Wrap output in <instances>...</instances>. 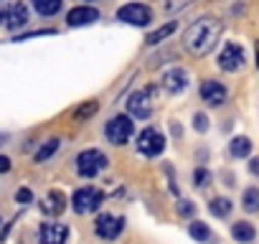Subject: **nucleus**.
I'll use <instances>...</instances> for the list:
<instances>
[{"label":"nucleus","mask_w":259,"mask_h":244,"mask_svg":"<svg viewBox=\"0 0 259 244\" xmlns=\"http://www.w3.org/2000/svg\"><path fill=\"white\" fill-rule=\"evenodd\" d=\"M241 206H244V211L256 214L259 211V188H246L241 196Z\"/></svg>","instance_id":"21"},{"label":"nucleus","mask_w":259,"mask_h":244,"mask_svg":"<svg viewBox=\"0 0 259 244\" xmlns=\"http://www.w3.org/2000/svg\"><path fill=\"white\" fill-rule=\"evenodd\" d=\"M193 183H196L198 188H206V186L211 183V173H208L206 168H196V171H193Z\"/></svg>","instance_id":"25"},{"label":"nucleus","mask_w":259,"mask_h":244,"mask_svg":"<svg viewBox=\"0 0 259 244\" xmlns=\"http://www.w3.org/2000/svg\"><path fill=\"white\" fill-rule=\"evenodd\" d=\"M94 21H99V11L92 8V6H79V8L69 11V16H66V23H69L71 28L89 26V23H94Z\"/></svg>","instance_id":"12"},{"label":"nucleus","mask_w":259,"mask_h":244,"mask_svg":"<svg viewBox=\"0 0 259 244\" xmlns=\"http://www.w3.org/2000/svg\"><path fill=\"white\" fill-rule=\"evenodd\" d=\"M201 97H203L206 104L219 107V104L226 102V87H224L221 82H216V79H206V82L201 84Z\"/></svg>","instance_id":"11"},{"label":"nucleus","mask_w":259,"mask_h":244,"mask_svg":"<svg viewBox=\"0 0 259 244\" xmlns=\"http://www.w3.org/2000/svg\"><path fill=\"white\" fill-rule=\"evenodd\" d=\"M231 236H234L236 241H254L256 229H254L249 221H236V224H231Z\"/></svg>","instance_id":"15"},{"label":"nucleus","mask_w":259,"mask_h":244,"mask_svg":"<svg viewBox=\"0 0 259 244\" xmlns=\"http://www.w3.org/2000/svg\"><path fill=\"white\" fill-rule=\"evenodd\" d=\"M249 173H251V176H259V158H251V163H249Z\"/></svg>","instance_id":"30"},{"label":"nucleus","mask_w":259,"mask_h":244,"mask_svg":"<svg viewBox=\"0 0 259 244\" xmlns=\"http://www.w3.org/2000/svg\"><path fill=\"white\" fill-rule=\"evenodd\" d=\"M221 38V23L216 18H198L183 36V46L193 54V56H206L213 51V46Z\"/></svg>","instance_id":"1"},{"label":"nucleus","mask_w":259,"mask_h":244,"mask_svg":"<svg viewBox=\"0 0 259 244\" xmlns=\"http://www.w3.org/2000/svg\"><path fill=\"white\" fill-rule=\"evenodd\" d=\"M208 211H211L213 216L224 219V216L231 214V201H229V198H213V201L208 204Z\"/></svg>","instance_id":"22"},{"label":"nucleus","mask_w":259,"mask_h":244,"mask_svg":"<svg viewBox=\"0 0 259 244\" xmlns=\"http://www.w3.org/2000/svg\"><path fill=\"white\" fill-rule=\"evenodd\" d=\"M97 109H99V102H94V99H92V102H87L84 107H79V109L74 112V119H76V122H84V119H89Z\"/></svg>","instance_id":"24"},{"label":"nucleus","mask_w":259,"mask_h":244,"mask_svg":"<svg viewBox=\"0 0 259 244\" xmlns=\"http://www.w3.org/2000/svg\"><path fill=\"white\" fill-rule=\"evenodd\" d=\"M16 201H18V204H31V201H33V193H31L28 188H18Z\"/></svg>","instance_id":"28"},{"label":"nucleus","mask_w":259,"mask_h":244,"mask_svg":"<svg viewBox=\"0 0 259 244\" xmlns=\"http://www.w3.org/2000/svg\"><path fill=\"white\" fill-rule=\"evenodd\" d=\"M138 150L145 155V158H158L163 150H165V138L160 130L155 128H145L140 135H138Z\"/></svg>","instance_id":"4"},{"label":"nucleus","mask_w":259,"mask_h":244,"mask_svg":"<svg viewBox=\"0 0 259 244\" xmlns=\"http://www.w3.org/2000/svg\"><path fill=\"white\" fill-rule=\"evenodd\" d=\"M188 234H191L196 241H211V239H213V234H211L208 224H203V221H191Z\"/></svg>","instance_id":"19"},{"label":"nucleus","mask_w":259,"mask_h":244,"mask_svg":"<svg viewBox=\"0 0 259 244\" xmlns=\"http://www.w3.org/2000/svg\"><path fill=\"white\" fill-rule=\"evenodd\" d=\"M102 198H104L102 191H97V188H92V186H84V188L74 191V196H71V209H74L76 214H89V211H97V209H99Z\"/></svg>","instance_id":"5"},{"label":"nucleus","mask_w":259,"mask_h":244,"mask_svg":"<svg viewBox=\"0 0 259 244\" xmlns=\"http://www.w3.org/2000/svg\"><path fill=\"white\" fill-rule=\"evenodd\" d=\"M244 64V49L239 44H226L219 54V66L224 71H236Z\"/></svg>","instance_id":"10"},{"label":"nucleus","mask_w":259,"mask_h":244,"mask_svg":"<svg viewBox=\"0 0 259 244\" xmlns=\"http://www.w3.org/2000/svg\"><path fill=\"white\" fill-rule=\"evenodd\" d=\"M104 166H107V155L99 153V150H84V153H79V158H76V171H79V176H84V178L97 176Z\"/></svg>","instance_id":"6"},{"label":"nucleus","mask_w":259,"mask_h":244,"mask_svg":"<svg viewBox=\"0 0 259 244\" xmlns=\"http://www.w3.org/2000/svg\"><path fill=\"white\" fill-rule=\"evenodd\" d=\"M61 3H64V0H33V8L41 16H56L61 11Z\"/></svg>","instance_id":"20"},{"label":"nucleus","mask_w":259,"mask_h":244,"mask_svg":"<svg viewBox=\"0 0 259 244\" xmlns=\"http://www.w3.org/2000/svg\"><path fill=\"white\" fill-rule=\"evenodd\" d=\"M66 209V196L61 191H49V201L44 204V211L49 214H61Z\"/></svg>","instance_id":"16"},{"label":"nucleus","mask_w":259,"mask_h":244,"mask_svg":"<svg viewBox=\"0 0 259 244\" xmlns=\"http://www.w3.org/2000/svg\"><path fill=\"white\" fill-rule=\"evenodd\" d=\"M173 31H176V23H168V26H163V28H158V31H153V33H150V36H148L145 41H148L150 46H155V44H160L163 38H168V36H170Z\"/></svg>","instance_id":"23"},{"label":"nucleus","mask_w":259,"mask_h":244,"mask_svg":"<svg viewBox=\"0 0 259 244\" xmlns=\"http://www.w3.org/2000/svg\"><path fill=\"white\" fill-rule=\"evenodd\" d=\"M193 128H196L198 133H206V130H208V117L198 112V114L193 117Z\"/></svg>","instance_id":"27"},{"label":"nucleus","mask_w":259,"mask_h":244,"mask_svg":"<svg viewBox=\"0 0 259 244\" xmlns=\"http://www.w3.org/2000/svg\"><path fill=\"white\" fill-rule=\"evenodd\" d=\"M153 92H155V87H145V89L133 92L130 99H127V112L133 117H138V119H148L153 114V102H150Z\"/></svg>","instance_id":"3"},{"label":"nucleus","mask_w":259,"mask_h":244,"mask_svg":"<svg viewBox=\"0 0 259 244\" xmlns=\"http://www.w3.org/2000/svg\"><path fill=\"white\" fill-rule=\"evenodd\" d=\"M229 153H231L234 158H246V155L251 153V140H249V138H234V140L229 143Z\"/></svg>","instance_id":"17"},{"label":"nucleus","mask_w":259,"mask_h":244,"mask_svg":"<svg viewBox=\"0 0 259 244\" xmlns=\"http://www.w3.org/2000/svg\"><path fill=\"white\" fill-rule=\"evenodd\" d=\"M178 214H181V216H193V214H196V204L188 201V198L178 201Z\"/></svg>","instance_id":"26"},{"label":"nucleus","mask_w":259,"mask_h":244,"mask_svg":"<svg viewBox=\"0 0 259 244\" xmlns=\"http://www.w3.org/2000/svg\"><path fill=\"white\" fill-rule=\"evenodd\" d=\"M122 229H124V221L117 219V216H112V214H99L97 221H94V234L102 236V239H107V241L117 239L122 234Z\"/></svg>","instance_id":"9"},{"label":"nucleus","mask_w":259,"mask_h":244,"mask_svg":"<svg viewBox=\"0 0 259 244\" xmlns=\"http://www.w3.org/2000/svg\"><path fill=\"white\" fill-rule=\"evenodd\" d=\"M117 18L130 23V26H148L153 21V11L143 3H127L117 11Z\"/></svg>","instance_id":"7"},{"label":"nucleus","mask_w":259,"mask_h":244,"mask_svg":"<svg viewBox=\"0 0 259 244\" xmlns=\"http://www.w3.org/2000/svg\"><path fill=\"white\" fill-rule=\"evenodd\" d=\"M28 23V8L23 3H11L0 11V26L8 31H18Z\"/></svg>","instance_id":"8"},{"label":"nucleus","mask_w":259,"mask_h":244,"mask_svg":"<svg viewBox=\"0 0 259 244\" xmlns=\"http://www.w3.org/2000/svg\"><path fill=\"white\" fill-rule=\"evenodd\" d=\"M59 145H61V140L59 138H51V140H46L38 150H36V163H46L56 150H59Z\"/></svg>","instance_id":"18"},{"label":"nucleus","mask_w":259,"mask_h":244,"mask_svg":"<svg viewBox=\"0 0 259 244\" xmlns=\"http://www.w3.org/2000/svg\"><path fill=\"white\" fill-rule=\"evenodd\" d=\"M163 87H165L170 94H178V92H183V89L188 87V74H186L183 69H170V71H165V76H163Z\"/></svg>","instance_id":"14"},{"label":"nucleus","mask_w":259,"mask_h":244,"mask_svg":"<svg viewBox=\"0 0 259 244\" xmlns=\"http://www.w3.org/2000/svg\"><path fill=\"white\" fill-rule=\"evenodd\" d=\"M104 135L112 145H124L130 138H133V119H130L127 114H117L107 122L104 128Z\"/></svg>","instance_id":"2"},{"label":"nucleus","mask_w":259,"mask_h":244,"mask_svg":"<svg viewBox=\"0 0 259 244\" xmlns=\"http://www.w3.org/2000/svg\"><path fill=\"white\" fill-rule=\"evenodd\" d=\"M69 229L66 224H44L41 226V244H66Z\"/></svg>","instance_id":"13"},{"label":"nucleus","mask_w":259,"mask_h":244,"mask_svg":"<svg viewBox=\"0 0 259 244\" xmlns=\"http://www.w3.org/2000/svg\"><path fill=\"white\" fill-rule=\"evenodd\" d=\"M8 171H11V158L0 155V173H8Z\"/></svg>","instance_id":"29"}]
</instances>
